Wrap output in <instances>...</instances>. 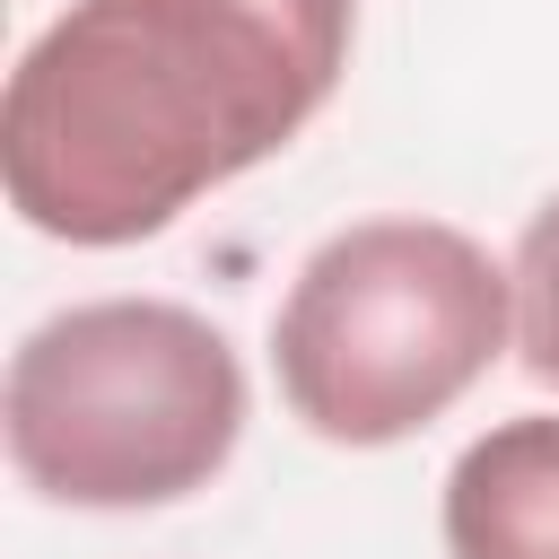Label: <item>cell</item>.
I'll list each match as a JSON object with an SVG mask.
<instances>
[{"instance_id": "obj_1", "label": "cell", "mask_w": 559, "mask_h": 559, "mask_svg": "<svg viewBox=\"0 0 559 559\" xmlns=\"http://www.w3.org/2000/svg\"><path fill=\"white\" fill-rule=\"evenodd\" d=\"M358 0H70L9 70V210L79 253L175 227L280 157L349 70Z\"/></svg>"}, {"instance_id": "obj_2", "label": "cell", "mask_w": 559, "mask_h": 559, "mask_svg": "<svg viewBox=\"0 0 559 559\" xmlns=\"http://www.w3.org/2000/svg\"><path fill=\"white\" fill-rule=\"evenodd\" d=\"M245 402V367L210 314L175 297H87L9 349L0 428L35 498L140 515L227 472Z\"/></svg>"}, {"instance_id": "obj_3", "label": "cell", "mask_w": 559, "mask_h": 559, "mask_svg": "<svg viewBox=\"0 0 559 559\" xmlns=\"http://www.w3.org/2000/svg\"><path fill=\"white\" fill-rule=\"evenodd\" d=\"M498 349H515V288L489 245L445 218H358L323 236L271 314L288 419L358 454L445 419Z\"/></svg>"}, {"instance_id": "obj_4", "label": "cell", "mask_w": 559, "mask_h": 559, "mask_svg": "<svg viewBox=\"0 0 559 559\" xmlns=\"http://www.w3.org/2000/svg\"><path fill=\"white\" fill-rule=\"evenodd\" d=\"M445 559H559V411L480 428L437 498Z\"/></svg>"}, {"instance_id": "obj_5", "label": "cell", "mask_w": 559, "mask_h": 559, "mask_svg": "<svg viewBox=\"0 0 559 559\" xmlns=\"http://www.w3.org/2000/svg\"><path fill=\"white\" fill-rule=\"evenodd\" d=\"M507 288H515V358H524L533 384L559 393V192L524 218L515 262H507Z\"/></svg>"}]
</instances>
